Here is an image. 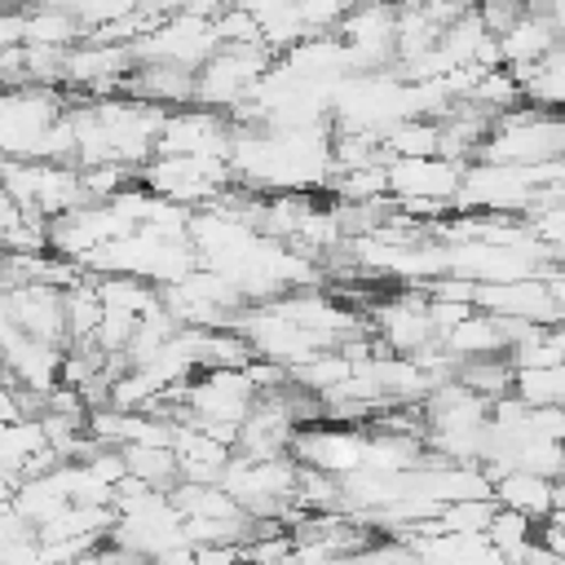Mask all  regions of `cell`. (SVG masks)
Wrapping results in <instances>:
<instances>
[{"label": "cell", "mask_w": 565, "mask_h": 565, "mask_svg": "<svg viewBox=\"0 0 565 565\" xmlns=\"http://www.w3.org/2000/svg\"><path fill=\"white\" fill-rule=\"evenodd\" d=\"M411 547L419 552L424 565H503L486 534H455V530H441V534L415 539Z\"/></svg>", "instance_id": "obj_7"}, {"label": "cell", "mask_w": 565, "mask_h": 565, "mask_svg": "<svg viewBox=\"0 0 565 565\" xmlns=\"http://www.w3.org/2000/svg\"><path fill=\"white\" fill-rule=\"evenodd\" d=\"M66 508H71V490H66L62 463H57L53 472H44V477H26V481H18L13 512H18L26 525L44 530V525H49V521H57Z\"/></svg>", "instance_id": "obj_5"}, {"label": "cell", "mask_w": 565, "mask_h": 565, "mask_svg": "<svg viewBox=\"0 0 565 565\" xmlns=\"http://www.w3.org/2000/svg\"><path fill=\"white\" fill-rule=\"evenodd\" d=\"M194 565H247L243 543H203L194 547Z\"/></svg>", "instance_id": "obj_11"}, {"label": "cell", "mask_w": 565, "mask_h": 565, "mask_svg": "<svg viewBox=\"0 0 565 565\" xmlns=\"http://www.w3.org/2000/svg\"><path fill=\"white\" fill-rule=\"evenodd\" d=\"M494 512H499L494 499H455V503H441L437 525L441 530H455V534H486L490 521H494Z\"/></svg>", "instance_id": "obj_10"}, {"label": "cell", "mask_w": 565, "mask_h": 565, "mask_svg": "<svg viewBox=\"0 0 565 565\" xmlns=\"http://www.w3.org/2000/svg\"><path fill=\"white\" fill-rule=\"evenodd\" d=\"M177 463H181V481H199V486H221L230 459H234V446H225L221 437H212L207 428L190 424V419H177Z\"/></svg>", "instance_id": "obj_3"}, {"label": "cell", "mask_w": 565, "mask_h": 565, "mask_svg": "<svg viewBox=\"0 0 565 565\" xmlns=\"http://www.w3.org/2000/svg\"><path fill=\"white\" fill-rule=\"evenodd\" d=\"M13 494H18V477L0 472V512H9V508H13Z\"/></svg>", "instance_id": "obj_15"}, {"label": "cell", "mask_w": 565, "mask_h": 565, "mask_svg": "<svg viewBox=\"0 0 565 565\" xmlns=\"http://www.w3.org/2000/svg\"><path fill=\"white\" fill-rule=\"evenodd\" d=\"M13 419H22L18 384H13V380H0V424H13Z\"/></svg>", "instance_id": "obj_13"}, {"label": "cell", "mask_w": 565, "mask_h": 565, "mask_svg": "<svg viewBox=\"0 0 565 565\" xmlns=\"http://www.w3.org/2000/svg\"><path fill=\"white\" fill-rule=\"evenodd\" d=\"M260 388L252 384L247 366L243 371H199L185 384V402H181V419L190 424H230L243 428V419L252 415Z\"/></svg>", "instance_id": "obj_1"}, {"label": "cell", "mask_w": 565, "mask_h": 565, "mask_svg": "<svg viewBox=\"0 0 565 565\" xmlns=\"http://www.w3.org/2000/svg\"><path fill=\"white\" fill-rule=\"evenodd\" d=\"M124 463H128V477L150 486V490H172L181 481V463H177V450L172 446H124Z\"/></svg>", "instance_id": "obj_9"}, {"label": "cell", "mask_w": 565, "mask_h": 565, "mask_svg": "<svg viewBox=\"0 0 565 565\" xmlns=\"http://www.w3.org/2000/svg\"><path fill=\"white\" fill-rule=\"evenodd\" d=\"M494 503L508 508V512L530 516L534 525H543L552 516V481L539 477V472H525V468L499 472L494 477Z\"/></svg>", "instance_id": "obj_6"}, {"label": "cell", "mask_w": 565, "mask_h": 565, "mask_svg": "<svg viewBox=\"0 0 565 565\" xmlns=\"http://www.w3.org/2000/svg\"><path fill=\"white\" fill-rule=\"evenodd\" d=\"M150 565H194V547H190V543H177V547L159 552Z\"/></svg>", "instance_id": "obj_14"}, {"label": "cell", "mask_w": 565, "mask_h": 565, "mask_svg": "<svg viewBox=\"0 0 565 565\" xmlns=\"http://www.w3.org/2000/svg\"><path fill=\"white\" fill-rule=\"evenodd\" d=\"M9 318L22 335L66 349V291L53 282H18L9 287Z\"/></svg>", "instance_id": "obj_2"}, {"label": "cell", "mask_w": 565, "mask_h": 565, "mask_svg": "<svg viewBox=\"0 0 565 565\" xmlns=\"http://www.w3.org/2000/svg\"><path fill=\"white\" fill-rule=\"evenodd\" d=\"M486 539H490V547L499 552L503 565H525V556L539 547V525L530 516H521V512L499 508L490 530H486Z\"/></svg>", "instance_id": "obj_8"}, {"label": "cell", "mask_w": 565, "mask_h": 565, "mask_svg": "<svg viewBox=\"0 0 565 565\" xmlns=\"http://www.w3.org/2000/svg\"><path fill=\"white\" fill-rule=\"evenodd\" d=\"M525 565H565V561H561V556H552V552H547V547L539 543V547H534V552L525 556Z\"/></svg>", "instance_id": "obj_16"}, {"label": "cell", "mask_w": 565, "mask_h": 565, "mask_svg": "<svg viewBox=\"0 0 565 565\" xmlns=\"http://www.w3.org/2000/svg\"><path fill=\"white\" fill-rule=\"evenodd\" d=\"M71 565H102V561H97V552H88V556H79V561H71Z\"/></svg>", "instance_id": "obj_17"}, {"label": "cell", "mask_w": 565, "mask_h": 565, "mask_svg": "<svg viewBox=\"0 0 565 565\" xmlns=\"http://www.w3.org/2000/svg\"><path fill=\"white\" fill-rule=\"evenodd\" d=\"M441 349H446L455 362H472V358H494V353H508L503 322H499L494 313L472 309L463 322H455V327H446V331H441Z\"/></svg>", "instance_id": "obj_4"}, {"label": "cell", "mask_w": 565, "mask_h": 565, "mask_svg": "<svg viewBox=\"0 0 565 565\" xmlns=\"http://www.w3.org/2000/svg\"><path fill=\"white\" fill-rule=\"evenodd\" d=\"M539 543H543L552 556H561V561H565V508H556V512L539 525Z\"/></svg>", "instance_id": "obj_12"}]
</instances>
